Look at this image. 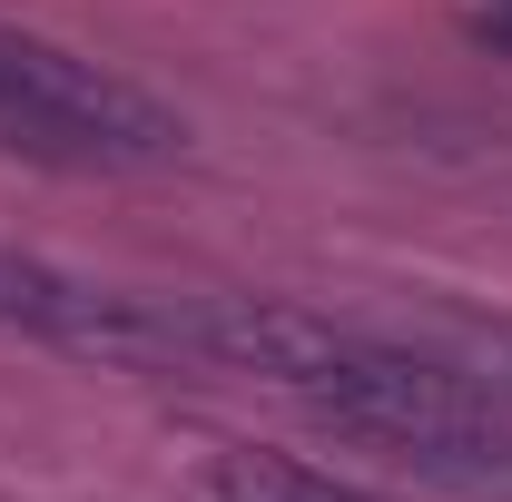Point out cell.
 I'll use <instances>...</instances> for the list:
<instances>
[{
    "mask_svg": "<svg viewBox=\"0 0 512 502\" xmlns=\"http://www.w3.org/2000/svg\"><path fill=\"white\" fill-rule=\"evenodd\" d=\"M207 502H384V493L335 483V473L286 463V453H217L207 463Z\"/></svg>",
    "mask_w": 512,
    "mask_h": 502,
    "instance_id": "3957f363",
    "label": "cell"
},
{
    "mask_svg": "<svg viewBox=\"0 0 512 502\" xmlns=\"http://www.w3.org/2000/svg\"><path fill=\"white\" fill-rule=\"evenodd\" d=\"M0 325L69 345V355H99V365H188L178 296H119V286H89V276L20 247H0Z\"/></svg>",
    "mask_w": 512,
    "mask_h": 502,
    "instance_id": "7a4b0ae2",
    "label": "cell"
},
{
    "mask_svg": "<svg viewBox=\"0 0 512 502\" xmlns=\"http://www.w3.org/2000/svg\"><path fill=\"white\" fill-rule=\"evenodd\" d=\"M0 148L50 168H168L188 148V119L138 79L0 20Z\"/></svg>",
    "mask_w": 512,
    "mask_h": 502,
    "instance_id": "6da1fadb",
    "label": "cell"
}]
</instances>
